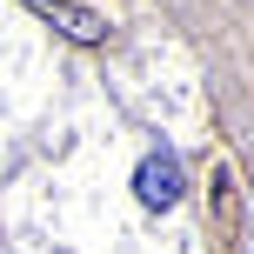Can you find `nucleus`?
I'll use <instances>...</instances> for the list:
<instances>
[{"mask_svg":"<svg viewBox=\"0 0 254 254\" xmlns=\"http://www.w3.org/2000/svg\"><path fill=\"white\" fill-rule=\"evenodd\" d=\"M134 194H140V207H174L181 201V161L174 154H147L134 167Z\"/></svg>","mask_w":254,"mask_h":254,"instance_id":"1","label":"nucleus"},{"mask_svg":"<svg viewBox=\"0 0 254 254\" xmlns=\"http://www.w3.org/2000/svg\"><path fill=\"white\" fill-rule=\"evenodd\" d=\"M40 13H47V20L61 27L67 40H80V47H94V40L107 34V20H101V13H94V7H74V0H40Z\"/></svg>","mask_w":254,"mask_h":254,"instance_id":"2","label":"nucleus"}]
</instances>
